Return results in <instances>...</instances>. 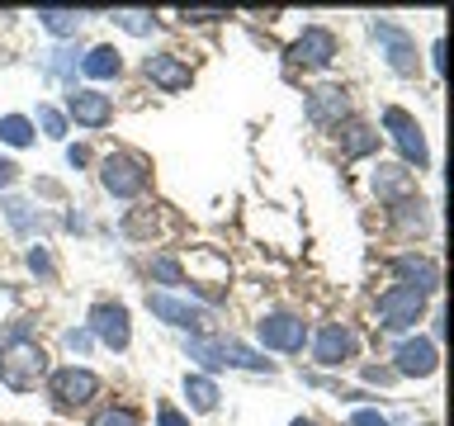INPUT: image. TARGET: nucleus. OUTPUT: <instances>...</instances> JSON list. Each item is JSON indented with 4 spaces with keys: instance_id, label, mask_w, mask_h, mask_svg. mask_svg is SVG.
Listing matches in <instances>:
<instances>
[{
    "instance_id": "f257e3e1",
    "label": "nucleus",
    "mask_w": 454,
    "mask_h": 426,
    "mask_svg": "<svg viewBox=\"0 0 454 426\" xmlns=\"http://www.w3.org/2000/svg\"><path fill=\"white\" fill-rule=\"evenodd\" d=\"M48 375V351L38 341H10L0 351V383H10L14 393L38 389V379Z\"/></svg>"
},
{
    "instance_id": "f03ea898",
    "label": "nucleus",
    "mask_w": 454,
    "mask_h": 426,
    "mask_svg": "<svg viewBox=\"0 0 454 426\" xmlns=\"http://www.w3.org/2000/svg\"><path fill=\"white\" fill-rule=\"evenodd\" d=\"M99 185H105L114 199H133L142 185H147V162L133 152H109L105 170H99Z\"/></svg>"
},
{
    "instance_id": "7ed1b4c3",
    "label": "nucleus",
    "mask_w": 454,
    "mask_h": 426,
    "mask_svg": "<svg viewBox=\"0 0 454 426\" xmlns=\"http://www.w3.org/2000/svg\"><path fill=\"white\" fill-rule=\"evenodd\" d=\"M383 128L393 133V142H397V152H403V162L407 166H426L431 162V152H426V133H421V123L411 119L407 109H383Z\"/></svg>"
},
{
    "instance_id": "20e7f679",
    "label": "nucleus",
    "mask_w": 454,
    "mask_h": 426,
    "mask_svg": "<svg viewBox=\"0 0 454 426\" xmlns=\"http://www.w3.org/2000/svg\"><path fill=\"white\" fill-rule=\"evenodd\" d=\"M426 312V294L407 289V284H397V289H388L379 298V322L388 327V332H407V327H417Z\"/></svg>"
},
{
    "instance_id": "39448f33",
    "label": "nucleus",
    "mask_w": 454,
    "mask_h": 426,
    "mask_svg": "<svg viewBox=\"0 0 454 426\" xmlns=\"http://www.w3.org/2000/svg\"><path fill=\"white\" fill-rule=\"evenodd\" d=\"M255 336H261L270 351L298 355V351H303V341H308V327H303V318H294V312H265V318L255 322Z\"/></svg>"
},
{
    "instance_id": "423d86ee",
    "label": "nucleus",
    "mask_w": 454,
    "mask_h": 426,
    "mask_svg": "<svg viewBox=\"0 0 454 426\" xmlns=\"http://www.w3.org/2000/svg\"><path fill=\"white\" fill-rule=\"evenodd\" d=\"M48 393H52L57 407H85V403L99 393V379L90 375V369L67 365V369H57V375L48 379Z\"/></svg>"
},
{
    "instance_id": "0eeeda50",
    "label": "nucleus",
    "mask_w": 454,
    "mask_h": 426,
    "mask_svg": "<svg viewBox=\"0 0 454 426\" xmlns=\"http://www.w3.org/2000/svg\"><path fill=\"white\" fill-rule=\"evenodd\" d=\"M355 351H360V336H355L350 327H340V322H326L317 332V341H312V360L317 365H346Z\"/></svg>"
},
{
    "instance_id": "6e6552de",
    "label": "nucleus",
    "mask_w": 454,
    "mask_h": 426,
    "mask_svg": "<svg viewBox=\"0 0 454 426\" xmlns=\"http://www.w3.org/2000/svg\"><path fill=\"white\" fill-rule=\"evenodd\" d=\"M374 38L388 48V67L397 71V76H417L421 62H417V43L407 38V28H397V24H374Z\"/></svg>"
},
{
    "instance_id": "1a4fd4ad",
    "label": "nucleus",
    "mask_w": 454,
    "mask_h": 426,
    "mask_svg": "<svg viewBox=\"0 0 454 426\" xmlns=\"http://www.w3.org/2000/svg\"><path fill=\"white\" fill-rule=\"evenodd\" d=\"M90 336H99L109 351H123L128 336H133V327H128V308H119V304H99V308L90 312Z\"/></svg>"
},
{
    "instance_id": "9d476101",
    "label": "nucleus",
    "mask_w": 454,
    "mask_h": 426,
    "mask_svg": "<svg viewBox=\"0 0 454 426\" xmlns=\"http://www.w3.org/2000/svg\"><path fill=\"white\" fill-rule=\"evenodd\" d=\"M393 375H407V379H426L435 375V341L431 336H417V341H403L393 355Z\"/></svg>"
},
{
    "instance_id": "9b49d317",
    "label": "nucleus",
    "mask_w": 454,
    "mask_h": 426,
    "mask_svg": "<svg viewBox=\"0 0 454 426\" xmlns=\"http://www.w3.org/2000/svg\"><path fill=\"white\" fill-rule=\"evenodd\" d=\"M67 114H71L81 128H105V123L114 119V99L99 95V91H71V95H67Z\"/></svg>"
},
{
    "instance_id": "f8f14e48",
    "label": "nucleus",
    "mask_w": 454,
    "mask_h": 426,
    "mask_svg": "<svg viewBox=\"0 0 454 426\" xmlns=\"http://www.w3.org/2000/svg\"><path fill=\"white\" fill-rule=\"evenodd\" d=\"M294 67H326L336 57V34L332 28H303V38L289 48Z\"/></svg>"
},
{
    "instance_id": "ddd939ff",
    "label": "nucleus",
    "mask_w": 454,
    "mask_h": 426,
    "mask_svg": "<svg viewBox=\"0 0 454 426\" xmlns=\"http://www.w3.org/2000/svg\"><path fill=\"white\" fill-rule=\"evenodd\" d=\"M350 114V99L340 85H322V91L308 95V119L317 128H340V119Z\"/></svg>"
},
{
    "instance_id": "4468645a",
    "label": "nucleus",
    "mask_w": 454,
    "mask_h": 426,
    "mask_svg": "<svg viewBox=\"0 0 454 426\" xmlns=\"http://www.w3.org/2000/svg\"><path fill=\"white\" fill-rule=\"evenodd\" d=\"M147 81L176 95V91H184V85H190V67H184L176 52H156V57H147Z\"/></svg>"
},
{
    "instance_id": "2eb2a0df",
    "label": "nucleus",
    "mask_w": 454,
    "mask_h": 426,
    "mask_svg": "<svg viewBox=\"0 0 454 426\" xmlns=\"http://www.w3.org/2000/svg\"><path fill=\"white\" fill-rule=\"evenodd\" d=\"M147 308L170 327H204V312L194 304H184V298H176V294H147Z\"/></svg>"
},
{
    "instance_id": "dca6fc26",
    "label": "nucleus",
    "mask_w": 454,
    "mask_h": 426,
    "mask_svg": "<svg viewBox=\"0 0 454 426\" xmlns=\"http://www.w3.org/2000/svg\"><path fill=\"white\" fill-rule=\"evenodd\" d=\"M393 270L403 280H411L407 289H417V294H431L435 284H440V270H435V261H426V256H397Z\"/></svg>"
},
{
    "instance_id": "f3484780",
    "label": "nucleus",
    "mask_w": 454,
    "mask_h": 426,
    "mask_svg": "<svg viewBox=\"0 0 454 426\" xmlns=\"http://www.w3.org/2000/svg\"><path fill=\"white\" fill-rule=\"evenodd\" d=\"M81 71L90 81H109V76H119V71H123V57H119V48L99 43V48H90V57H81Z\"/></svg>"
},
{
    "instance_id": "a211bd4d",
    "label": "nucleus",
    "mask_w": 454,
    "mask_h": 426,
    "mask_svg": "<svg viewBox=\"0 0 454 426\" xmlns=\"http://www.w3.org/2000/svg\"><path fill=\"white\" fill-rule=\"evenodd\" d=\"M227 365H237V369H255V375H270V365L261 351H251V346H241V341H223V369Z\"/></svg>"
},
{
    "instance_id": "6ab92c4d",
    "label": "nucleus",
    "mask_w": 454,
    "mask_h": 426,
    "mask_svg": "<svg viewBox=\"0 0 454 426\" xmlns=\"http://www.w3.org/2000/svg\"><path fill=\"white\" fill-rule=\"evenodd\" d=\"M184 398H190L194 412H213L218 407V383L204 375H184Z\"/></svg>"
},
{
    "instance_id": "aec40b11",
    "label": "nucleus",
    "mask_w": 454,
    "mask_h": 426,
    "mask_svg": "<svg viewBox=\"0 0 454 426\" xmlns=\"http://www.w3.org/2000/svg\"><path fill=\"white\" fill-rule=\"evenodd\" d=\"M374 190H379L383 199L407 194V190H411V170H407V166H379V170H374Z\"/></svg>"
},
{
    "instance_id": "412c9836",
    "label": "nucleus",
    "mask_w": 454,
    "mask_h": 426,
    "mask_svg": "<svg viewBox=\"0 0 454 426\" xmlns=\"http://www.w3.org/2000/svg\"><path fill=\"white\" fill-rule=\"evenodd\" d=\"M374 147H379V133H374V128H364V123H350V128H346V142H340V152H346L350 162H355V156H369Z\"/></svg>"
},
{
    "instance_id": "4be33fe9",
    "label": "nucleus",
    "mask_w": 454,
    "mask_h": 426,
    "mask_svg": "<svg viewBox=\"0 0 454 426\" xmlns=\"http://www.w3.org/2000/svg\"><path fill=\"white\" fill-rule=\"evenodd\" d=\"M0 142H5V147H28V142H34V123H28L24 114H5V119H0Z\"/></svg>"
},
{
    "instance_id": "5701e85b",
    "label": "nucleus",
    "mask_w": 454,
    "mask_h": 426,
    "mask_svg": "<svg viewBox=\"0 0 454 426\" xmlns=\"http://www.w3.org/2000/svg\"><path fill=\"white\" fill-rule=\"evenodd\" d=\"M38 24L48 28V34H57V38H71L81 28V14L76 10H38Z\"/></svg>"
},
{
    "instance_id": "b1692460",
    "label": "nucleus",
    "mask_w": 454,
    "mask_h": 426,
    "mask_svg": "<svg viewBox=\"0 0 454 426\" xmlns=\"http://www.w3.org/2000/svg\"><path fill=\"white\" fill-rule=\"evenodd\" d=\"M152 280H161L166 284V289H180V284H190V280H184V265L176 261V256H152Z\"/></svg>"
},
{
    "instance_id": "393cba45",
    "label": "nucleus",
    "mask_w": 454,
    "mask_h": 426,
    "mask_svg": "<svg viewBox=\"0 0 454 426\" xmlns=\"http://www.w3.org/2000/svg\"><path fill=\"white\" fill-rule=\"evenodd\" d=\"M123 233L133 237V241L152 237V233H156V213H152V209H133V213L123 218Z\"/></svg>"
},
{
    "instance_id": "a878e982",
    "label": "nucleus",
    "mask_w": 454,
    "mask_h": 426,
    "mask_svg": "<svg viewBox=\"0 0 454 426\" xmlns=\"http://www.w3.org/2000/svg\"><path fill=\"white\" fill-rule=\"evenodd\" d=\"M5 218L14 233H34V204L28 199H5Z\"/></svg>"
},
{
    "instance_id": "bb28decb",
    "label": "nucleus",
    "mask_w": 454,
    "mask_h": 426,
    "mask_svg": "<svg viewBox=\"0 0 454 426\" xmlns=\"http://www.w3.org/2000/svg\"><path fill=\"white\" fill-rule=\"evenodd\" d=\"M114 20H119L123 28H128V34H152V28H156V20H152V14L147 10H119V14H114Z\"/></svg>"
},
{
    "instance_id": "cd10ccee",
    "label": "nucleus",
    "mask_w": 454,
    "mask_h": 426,
    "mask_svg": "<svg viewBox=\"0 0 454 426\" xmlns=\"http://www.w3.org/2000/svg\"><path fill=\"white\" fill-rule=\"evenodd\" d=\"M38 123H43V133H48V138H67V119L52 105H38Z\"/></svg>"
},
{
    "instance_id": "c85d7f7f",
    "label": "nucleus",
    "mask_w": 454,
    "mask_h": 426,
    "mask_svg": "<svg viewBox=\"0 0 454 426\" xmlns=\"http://www.w3.org/2000/svg\"><path fill=\"white\" fill-rule=\"evenodd\" d=\"M71 67H76V57H71L67 48H52V52H48V71H52V76H67Z\"/></svg>"
},
{
    "instance_id": "c756f323",
    "label": "nucleus",
    "mask_w": 454,
    "mask_h": 426,
    "mask_svg": "<svg viewBox=\"0 0 454 426\" xmlns=\"http://www.w3.org/2000/svg\"><path fill=\"white\" fill-rule=\"evenodd\" d=\"M95 426H137V417H133V412H123V407H105Z\"/></svg>"
},
{
    "instance_id": "7c9ffc66",
    "label": "nucleus",
    "mask_w": 454,
    "mask_h": 426,
    "mask_svg": "<svg viewBox=\"0 0 454 426\" xmlns=\"http://www.w3.org/2000/svg\"><path fill=\"white\" fill-rule=\"evenodd\" d=\"M28 270H34V275H52V256H48V247H34V251H28Z\"/></svg>"
},
{
    "instance_id": "2f4dec72",
    "label": "nucleus",
    "mask_w": 454,
    "mask_h": 426,
    "mask_svg": "<svg viewBox=\"0 0 454 426\" xmlns=\"http://www.w3.org/2000/svg\"><path fill=\"white\" fill-rule=\"evenodd\" d=\"M350 426H393V422L383 417V412H374V407H360V412L350 417Z\"/></svg>"
},
{
    "instance_id": "473e14b6",
    "label": "nucleus",
    "mask_w": 454,
    "mask_h": 426,
    "mask_svg": "<svg viewBox=\"0 0 454 426\" xmlns=\"http://www.w3.org/2000/svg\"><path fill=\"white\" fill-rule=\"evenodd\" d=\"M180 20L184 24H213V20H227V10H184Z\"/></svg>"
},
{
    "instance_id": "72a5a7b5",
    "label": "nucleus",
    "mask_w": 454,
    "mask_h": 426,
    "mask_svg": "<svg viewBox=\"0 0 454 426\" xmlns=\"http://www.w3.org/2000/svg\"><path fill=\"white\" fill-rule=\"evenodd\" d=\"M156 426H190V417H180L170 403H161V407H156Z\"/></svg>"
},
{
    "instance_id": "f704fd0d",
    "label": "nucleus",
    "mask_w": 454,
    "mask_h": 426,
    "mask_svg": "<svg viewBox=\"0 0 454 426\" xmlns=\"http://www.w3.org/2000/svg\"><path fill=\"white\" fill-rule=\"evenodd\" d=\"M14 176H20V166H14L10 156H0V190H10V185H14Z\"/></svg>"
},
{
    "instance_id": "c9c22d12",
    "label": "nucleus",
    "mask_w": 454,
    "mask_h": 426,
    "mask_svg": "<svg viewBox=\"0 0 454 426\" xmlns=\"http://www.w3.org/2000/svg\"><path fill=\"white\" fill-rule=\"evenodd\" d=\"M67 351H90V332H67Z\"/></svg>"
},
{
    "instance_id": "e433bc0d",
    "label": "nucleus",
    "mask_w": 454,
    "mask_h": 426,
    "mask_svg": "<svg viewBox=\"0 0 454 426\" xmlns=\"http://www.w3.org/2000/svg\"><path fill=\"white\" fill-rule=\"evenodd\" d=\"M67 162L71 166H85V162H90V152H85V147H67Z\"/></svg>"
},
{
    "instance_id": "4c0bfd02",
    "label": "nucleus",
    "mask_w": 454,
    "mask_h": 426,
    "mask_svg": "<svg viewBox=\"0 0 454 426\" xmlns=\"http://www.w3.org/2000/svg\"><path fill=\"white\" fill-rule=\"evenodd\" d=\"M364 379H369V383H388L393 369H364Z\"/></svg>"
},
{
    "instance_id": "58836bf2",
    "label": "nucleus",
    "mask_w": 454,
    "mask_h": 426,
    "mask_svg": "<svg viewBox=\"0 0 454 426\" xmlns=\"http://www.w3.org/2000/svg\"><path fill=\"white\" fill-rule=\"evenodd\" d=\"M289 426H317V422H308V417H294Z\"/></svg>"
}]
</instances>
